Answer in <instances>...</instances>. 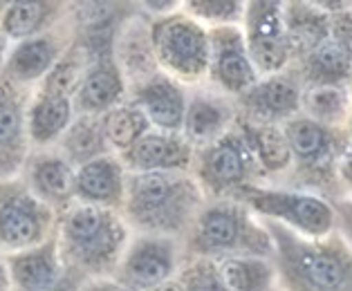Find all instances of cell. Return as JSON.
<instances>
[{
	"label": "cell",
	"mask_w": 352,
	"mask_h": 291,
	"mask_svg": "<svg viewBox=\"0 0 352 291\" xmlns=\"http://www.w3.org/2000/svg\"><path fill=\"white\" fill-rule=\"evenodd\" d=\"M300 115L328 128H346L352 115L348 88L341 85H314L300 97Z\"/></svg>",
	"instance_id": "19"
},
{
	"label": "cell",
	"mask_w": 352,
	"mask_h": 291,
	"mask_svg": "<svg viewBox=\"0 0 352 291\" xmlns=\"http://www.w3.org/2000/svg\"><path fill=\"white\" fill-rule=\"evenodd\" d=\"M101 146V135L94 126H79L74 128V132L70 137V148L74 155H88L94 152Z\"/></svg>",
	"instance_id": "34"
},
{
	"label": "cell",
	"mask_w": 352,
	"mask_h": 291,
	"mask_svg": "<svg viewBox=\"0 0 352 291\" xmlns=\"http://www.w3.org/2000/svg\"><path fill=\"white\" fill-rule=\"evenodd\" d=\"M19 113L10 104H0V141H10L19 132Z\"/></svg>",
	"instance_id": "36"
},
{
	"label": "cell",
	"mask_w": 352,
	"mask_h": 291,
	"mask_svg": "<svg viewBox=\"0 0 352 291\" xmlns=\"http://www.w3.org/2000/svg\"><path fill=\"white\" fill-rule=\"evenodd\" d=\"M303 85L287 67L285 72L261 76L252 88L236 99L238 117L249 124L285 126L300 115Z\"/></svg>",
	"instance_id": "9"
},
{
	"label": "cell",
	"mask_w": 352,
	"mask_h": 291,
	"mask_svg": "<svg viewBox=\"0 0 352 291\" xmlns=\"http://www.w3.org/2000/svg\"><path fill=\"white\" fill-rule=\"evenodd\" d=\"M274 244L278 291H352V249L334 233L298 235L278 222L263 220Z\"/></svg>",
	"instance_id": "1"
},
{
	"label": "cell",
	"mask_w": 352,
	"mask_h": 291,
	"mask_svg": "<svg viewBox=\"0 0 352 291\" xmlns=\"http://www.w3.org/2000/svg\"><path fill=\"white\" fill-rule=\"evenodd\" d=\"M94 291H133V289H126V287H119V285H101Z\"/></svg>",
	"instance_id": "40"
},
{
	"label": "cell",
	"mask_w": 352,
	"mask_h": 291,
	"mask_svg": "<svg viewBox=\"0 0 352 291\" xmlns=\"http://www.w3.org/2000/svg\"><path fill=\"white\" fill-rule=\"evenodd\" d=\"M238 121L236 99L227 94H197L186 106L184 132L186 141L211 143L229 132Z\"/></svg>",
	"instance_id": "12"
},
{
	"label": "cell",
	"mask_w": 352,
	"mask_h": 291,
	"mask_svg": "<svg viewBox=\"0 0 352 291\" xmlns=\"http://www.w3.org/2000/svg\"><path fill=\"white\" fill-rule=\"evenodd\" d=\"M200 175L209 191L225 200H236L245 188L263 184L258 164L238 121L220 139L207 143L200 161Z\"/></svg>",
	"instance_id": "7"
},
{
	"label": "cell",
	"mask_w": 352,
	"mask_h": 291,
	"mask_svg": "<svg viewBox=\"0 0 352 291\" xmlns=\"http://www.w3.org/2000/svg\"><path fill=\"white\" fill-rule=\"evenodd\" d=\"M245 43L258 76L285 72L292 65V52L280 0H252L245 7Z\"/></svg>",
	"instance_id": "8"
},
{
	"label": "cell",
	"mask_w": 352,
	"mask_h": 291,
	"mask_svg": "<svg viewBox=\"0 0 352 291\" xmlns=\"http://www.w3.org/2000/svg\"><path fill=\"white\" fill-rule=\"evenodd\" d=\"M153 47L157 61L177 79L195 83L209 74L211 43L209 30L191 16H168L153 27Z\"/></svg>",
	"instance_id": "6"
},
{
	"label": "cell",
	"mask_w": 352,
	"mask_h": 291,
	"mask_svg": "<svg viewBox=\"0 0 352 291\" xmlns=\"http://www.w3.org/2000/svg\"><path fill=\"white\" fill-rule=\"evenodd\" d=\"M346 132H348V137H350V143H352V115H350L348 124H346Z\"/></svg>",
	"instance_id": "41"
},
{
	"label": "cell",
	"mask_w": 352,
	"mask_h": 291,
	"mask_svg": "<svg viewBox=\"0 0 352 291\" xmlns=\"http://www.w3.org/2000/svg\"><path fill=\"white\" fill-rule=\"evenodd\" d=\"M283 130L292 150V170L280 186L321 195L330 202L341 198L337 166L350 148L346 128H328L298 115Z\"/></svg>",
	"instance_id": "2"
},
{
	"label": "cell",
	"mask_w": 352,
	"mask_h": 291,
	"mask_svg": "<svg viewBox=\"0 0 352 291\" xmlns=\"http://www.w3.org/2000/svg\"><path fill=\"white\" fill-rule=\"evenodd\" d=\"M337 179H339L341 198H352V143H350V148L343 152V157L339 159Z\"/></svg>",
	"instance_id": "37"
},
{
	"label": "cell",
	"mask_w": 352,
	"mask_h": 291,
	"mask_svg": "<svg viewBox=\"0 0 352 291\" xmlns=\"http://www.w3.org/2000/svg\"><path fill=\"white\" fill-rule=\"evenodd\" d=\"M283 14H285L292 65L330 38V14L319 3L292 0V3H283Z\"/></svg>",
	"instance_id": "13"
},
{
	"label": "cell",
	"mask_w": 352,
	"mask_h": 291,
	"mask_svg": "<svg viewBox=\"0 0 352 291\" xmlns=\"http://www.w3.org/2000/svg\"><path fill=\"white\" fill-rule=\"evenodd\" d=\"M131 164L142 173H166L184 170L193 159L191 143L175 135H144L131 152Z\"/></svg>",
	"instance_id": "15"
},
{
	"label": "cell",
	"mask_w": 352,
	"mask_h": 291,
	"mask_svg": "<svg viewBox=\"0 0 352 291\" xmlns=\"http://www.w3.org/2000/svg\"><path fill=\"white\" fill-rule=\"evenodd\" d=\"M36 179L47 193L54 195H63L70 188V173H67L65 164H61V161H45V164H41L36 170Z\"/></svg>",
	"instance_id": "31"
},
{
	"label": "cell",
	"mask_w": 352,
	"mask_h": 291,
	"mask_svg": "<svg viewBox=\"0 0 352 291\" xmlns=\"http://www.w3.org/2000/svg\"><path fill=\"white\" fill-rule=\"evenodd\" d=\"M186 7L193 21L211 23L213 30L243 25L247 3H240V0H197V3H188Z\"/></svg>",
	"instance_id": "23"
},
{
	"label": "cell",
	"mask_w": 352,
	"mask_h": 291,
	"mask_svg": "<svg viewBox=\"0 0 352 291\" xmlns=\"http://www.w3.org/2000/svg\"><path fill=\"white\" fill-rule=\"evenodd\" d=\"M151 291H186L184 289V285L179 280H166V282H162V285H157V287H153Z\"/></svg>",
	"instance_id": "38"
},
{
	"label": "cell",
	"mask_w": 352,
	"mask_h": 291,
	"mask_svg": "<svg viewBox=\"0 0 352 291\" xmlns=\"http://www.w3.org/2000/svg\"><path fill=\"white\" fill-rule=\"evenodd\" d=\"M43 19V5L38 3H16L5 16V30L12 36H25L32 30H36Z\"/></svg>",
	"instance_id": "30"
},
{
	"label": "cell",
	"mask_w": 352,
	"mask_h": 291,
	"mask_svg": "<svg viewBox=\"0 0 352 291\" xmlns=\"http://www.w3.org/2000/svg\"><path fill=\"white\" fill-rule=\"evenodd\" d=\"M52 58H54V47L47 40H32L19 47V52L12 58V67L21 79H34V76L47 70Z\"/></svg>",
	"instance_id": "28"
},
{
	"label": "cell",
	"mask_w": 352,
	"mask_h": 291,
	"mask_svg": "<svg viewBox=\"0 0 352 291\" xmlns=\"http://www.w3.org/2000/svg\"><path fill=\"white\" fill-rule=\"evenodd\" d=\"M191 246L193 251L213 262L225 258L272 260L274 255L272 237L263 220L256 218L238 200H222L197 213Z\"/></svg>",
	"instance_id": "3"
},
{
	"label": "cell",
	"mask_w": 352,
	"mask_h": 291,
	"mask_svg": "<svg viewBox=\"0 0 352 291\" xmlns=\"http://www.w3.org/2000/svg\"><path fill=\"white\" fill-rule=\"evenodd\" d=\"M238 128L243 130L254 159L261 170V186H280L292 170V150L283 126L249 124L238 117Z\"/></svg>",
	"instance_id": "11"
},
{
	"label": "cell",
	"mask_w": 352,
	"mask_h": 291,
	"mask_svg": "<svg viewBox=\"0 0 352 291\" xmlns=\"http://www.w3.org/2000/svg\"><path fill=\"white\" fill-rule=\"evenodd\" d=\"M173 271L175 249L168 240H144L126 260V276L144 289H153L170 280Z\"/></svg>",
	"instance_id": "17"
},
{
	"label": "cell",
	"mask_w": 352,
	"mask_h": 291,
	"mask_svg": "<svg viewBox=\"0 0 352 291\" xmlns=\"http://www.w3.org/2000/svg\"><path fill=\"white\" fill-rule=\"evenodd\" d=\"M79 83V70L74 65H63L52 74L50 79V88L56 92V97H65L67 92H72Z\"/></svg>",
	"instance_id": "35"
},
{
	"label": "cell",
	"mask_w": 352,
	"mask_h": 291,
	"mask_svg": "<svg viewBox=\"0 0 352 291\" xmlns=\"http://www.w3.org/2000/svg\"><path fill=\"white\" fill-rule=\"evenodd\" d=\"M289 70L298 76L300 85L305 88H314V85H341L348 88L352 79V56L328 38L310 52L298 63L289 65Z\"/></svg>",
	"instance_id": "14"
},
{
	"label": "cell",
	"mask_w": 352,
	"mask_h": 291,
	"mask_svg": "<svg viewBox=\"0 0 352 291\" xmlns=\"http://www.w3.org/2000/svg\"><path fill=\"white\" fill-rule=\"evenodd\" d=\"M67 231L74 237V242H79L94 260L108 258L119 246L124 235L113 218L94 207L74 211V216L67 222Z\"/></svg>",
	"instance_id": "16"
},
{
	"label": "cell",
	"mask_w": 352,
	"mask_h": 291,
	"mask_svg": "<svg viewBox=\"0 0 352 291\" xmlns=\"http://www.w3.org/2000/svg\"><path fill=\"white\" fill-rule=\"evenodd\" d=\"M119 94H122V79H119V74L110 70V67H99V70H94L85 79L81 97L88 108L99 110L115 104Z\"/></svg>",
	"instance_id": "24"
},
{
	"label": "cell",
	"mask_w": 352,
	"mask_h": 291,
	"mask_svg": "<svg viewBox=\"0 0 352 291\" xmlns=\"http://www.w3.org/2000/svg\"><path fill=\"white\" fill-rule=\"evenodd\" d=\"M140 104L146 119L168 132H175L184 126L186 99L184 92L170 79L157 76L151 83H146V88L140 94Z\"/></svg>",
	"instance_id": "18"
},
{
	"label": "cell",
	"mask_w": 352,
	"mask_h": 291,
	"mask_svg": "<svg viewBox=\"0 0 352 291\" xmlns=\"http://www.w3.org/2000/svg\"><path fill=\"white\" fill-rule=\"evenodd\" d=\"M211 43V79L231 99H238L261 79L249 56L243 25L209 30Z\"/></svg>",
	"instance_id": "10"
},
{
	"label": "cell",
	"mask_w": 352,
	"mask_h": 291,
	"mask_svg": "<svg viewBox=\"0 0 352 291\" xmlns=\"http://www.w3.org/2000/svg\"><path fill=\"white\" fill-rule=\"evenodd\" d=\"M330 38L352 56V3L330 14Z\"/></svg>",
	"instance_id": "32"
},
{
	"label": "cell",
	"mask_w": 352,
	"mask_h": 291,
	"mask_svg": "<svg viewBox=\"0 0 352 291\" xmlns=\"http://www.w3.org/2000/svg\"><path fill=\"white\" fill-rule=\"evenodd\" d=\"M146 7H151L155 12H166L168 7H173V3H146Z\"/></svg>",
	"instance_id": "39"
},
{
	"label": "cell",
	"mask_w": 352,
	"mask_h": 291,
	"mask_svg": "<svg viewBox=\"0 0 352 291\" xmlns=\"http://www.w3.org/2000/svg\"><path fill=\"white\" fill-rule=\"evenodd\" d=\"M148 130V119L137 108H119L106 117L104 135L119 148H133Z\"/></svg>",
	"instance_id": "22"
},
{
	"label": "cell",
	"mask_w": 352,
	"mask_h": 291,
	"mask_svg": "<svg viewBox=\"0 0 352 291\" xmlns=\"http://www.w3.org/2000/svg\"><path fill=\"white\" fill-rule=\"evenodd\" d=\"M272 291H278V289H272Z\"/></svg>",
	"instance_id": "43"
},
{
	"label": "cell",
	"mask_w": 352,
	"mask_h": 291,
	"mask_svg": "<svg viewBox=\"0 0 352 291\" xmlns=\"http://www.w3.org/2000/svg\"><path fill=\"white\" fill-rule=\"evenodd\" d=\"M70 119V104L65 97H50L34 110L32 119V132L36 139L45 141L52 139L63 130V126Z\"/></svg>",
	"instance_id": "25"
},
{
	"label": "cell",
	"mask_w": 352,
	"mask_h": 291,
	"mask_svg": "<svg viewBox=\"0 0 352 291\" xmlns=\"http://www.w3.org/2000/svg\"><path fill=\"white\" fill-rule=\"evenodd\" d=\"M179 282L186 291H229L218 273V264L213 260L200 258L182 273Z\"/></svg>",
	"instance_id": "29"
},
{
	"label": "cell",
	"mask_w": 352,
	"mask_h": 291,
	"mask_svg": "<svg viewBox=\"0 0 352 291\" xmlns=\"http://www.w3.org/2000/svg\"><path fill=\"white\" fill-rule=\"evenodd\" d=\"M81 191L92 200H115L122 188V177H119V168L108 159L90 161L88 166L81 168L79 179H76Z\"/></svg>",
	"instance_id": "21"
},
{
	"label": "cell",
	"mask_w": 352,
	"mask_h": 291,
	"mask_svg": "<svg viewBox=\"0 0 352 291\" xmlns=\"http://www.w3.org/2000/svg\"><path fill=\"white\" fill-rule=\"evenodd\" d=\"M14 276L23 287L43 291L54 285L56 269H54V262L50 260L47 255L32 253V255H23V258L16 260Z\"/></svg>",
	"instance_id": "27"
},
{
	"label": "cell",
	"mask_w": 352,
	"mask_h": 291,
	"mask_svg": "<svg viewBox=\"0 0 352 291\" xmlns=\"http://www.w3.org/2000/svg\"><path fill=\"white\" fill-rule=\"evenodd\" d=\"M197 204L200 195L191 179L168 173H140L131 179V211L151 229H184Z\"/></svg>",
	"instance_id": "5"
},
{
	"label": "cell",
	"mask_w": 352,
	"mask_h": 291,
	"mask_svg": "<svg viewBox=\"0 0 352 291\" xmlns=\"http://www.w3.org/2000/svg\"><path fill=\"white\" fill-rule=\"evenodd\" d=\"M216 264L229 291L276 289V269L270 258H225Z\"/></svg>",
	"instance_id": "20"
},
{
	"label": "cell",
	"mask_w": 352,
	"mask_h": 291,
	"mask_svg": "<svg viewBox=\"0 0 352 291\" xmlns=\"http://www.w3.org/2000/svg\"><path fill=\"white\" fill-rule=\"evenodd\" d=\"M332 209H334V231L341 235V240L352 249V198H337L332 200Z\"/></svg>",
	"instance_id": "33"
},
{
	"label": "cell",
	"mask_w": 352,
	"mask_h": 291,
	"mask_svg": "<svg viewBox=\"0 0 352 291\" xmlns=\"http://www.w3.org/2000/svg\"><path fill=\"white\" fill-rule=\"evenodd\" d=\"M36 218L30 207H23L19 202L5 204L3 211H0V233L5 235V240L16 244L30 242V240L36 237Z\"/></svg>",
	"instance_id": "26"
},
{
	"label": "cell",
	"mask_w": 352,
	"mask_h": 291,
	"mask_svg": "<svg viewBox=\"0 0 352 291\" xmlns=\"http://www.w3.org/2000/svg\"><path fill=\"white\" fill-rule=\"evenodd\" d=\"M348 97H350V104H352V79H350V83H348Z\"/></svg>",
	"instance_id": "42"
},
{
	"label": "cell",
	"mask_w": 352,
	"mask_h": 291,
	"mask_svg": "<svg viewBox=\"0 0 352 291\" xmlns=\"http://www.w3.org/2000/svg\"><path fill=\"white\" fill-rule=\"evenodd\" d=\"M261 220H272L305 237L334 233V209L321 195L283 186H249L236 198Z\"/></svg>",
	"instance_id": "4"
}]
</instances>
